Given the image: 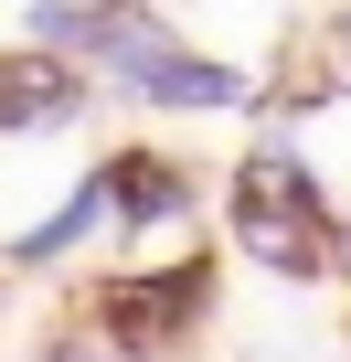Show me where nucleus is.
Wrapping results in <instances>:
<instances>
[{
	"label": "nucleus",
	"instance_id": "nucleus-4",
	"mask_svg": "<svg viewBox=\"0 0 351 362\" xmlns=\"http://www.w3.org/2000/svg\"><path fill=\"white\" fill-rule=\"evenodd\" d=\"M96 117V75L43 54V43H0V139H64Z\"/></svg>",
	"mask_w": 351,
	"mask_h": 362
},
{
	"label": "nucleus",
	"instance_id": "nucleus-8",
	"mask_svg": "<svg viewBox=\"0 0 351 362\" xmlns=\"http://www.w3.org/2000/svg\"><path fill=\"white\" fill-rule=\"evenodd\" d=\"M32 362H117V351H107V341L85 330V309H75V320H64V330H54L43 351H32Z\"/></svg>",
	"mask_w": 351,
	"mask_h": 362
},
{
	"label": "nucleus",
	"instance_id": "nucleus-7",
	"mask_svg": "<svg viewBox=\"0 0 351 362\" xmlns=\"http://www.w3.org/2000/svg\"><path fill=\"white\" fill-rule=\"evenodd\" d=\"M96 224H107V192H96V170H85V181H75V192H64L43 224H22L11 245H0V267H11V277H43V267H64V256H75Z\"/></svg>",
	"mask_w": 351,
	"mask_h": 362
},
{
	"label": "nucleus",
	"instance_id": "nucleus-6",
	"mask_svg": "<svg viewBox=\"0 0 351 362\" xmlns=\"http://www.w3.org/2000/svg\"><path fill=\"white\" fill-rule=\"evenodd\" d=\"M340 96H351V33L340 22H309L298 43H277V64H266V86H256L245 117H319Z\"/></svg>",
	"mask_w": 351,
	"mask_h": 362
},
{
	"label": "nucleus",
	"instance_id": "nucleus-1",
	"mask_svg": "<svg viewBox=\"0 0 351 362\" xmlns=\"http://www.w3.org/2000/svg\"><path fill=\"white\" fill-rule=\"evenodd\" d=\"M224 224L277 288H351V214L287 139H256L224 170Z\"/></svg>",
	"mask_w": 351,
	"mask_h": 362
},
{
	"label": "nucleus",
	"instance_id": "nucleus-3",
	"mask_svg": "<svg viewBox=\"0 0 351 362\" xmlns=\"http://www.w3.org/2000/svg\"><path fill=\"white\" fill-rule=\"evenodd\" d=\"M96 192H107V224L117 235H160V224L203 214V170L182 149H160V139H117L96 160Z\"/></svg>",
	"mask_w": 351,
	"mask_h": 362
},
{
	"label": "nucleus",
	"instance_id": "nucleus-5",
	"mask_svg": "<svg viewBox=\"0 0 351 362\" xmlns=\"http://www.w3.org/2000/svg\"><path fill=\"white\" fill-rule=\"evenodd\" d=\"M117 96H138V107H160V117H245V107H256V75H245V64H224V54L170 43V54H160V64H138Z\"/></svg>",
	"mask_w": 351,
	"mask_h": 362
},
{
	"label": "nucleus",
	"instance_id": "nucleus-2",
	"mask_svg": "<svg viewBox=\"0 0 351 362\" xmlns=\"http://www.w3.org/2000/svg\"><path fill=\"white\" fill-rule=\"evenodd\" d=\"M224 309V256L192 245V256H160V267H107L85 288V330L117 351V362H182Z\"/></svg>",
	"mask_w": 351,
	"mask_h": 362
}]
</instances>
